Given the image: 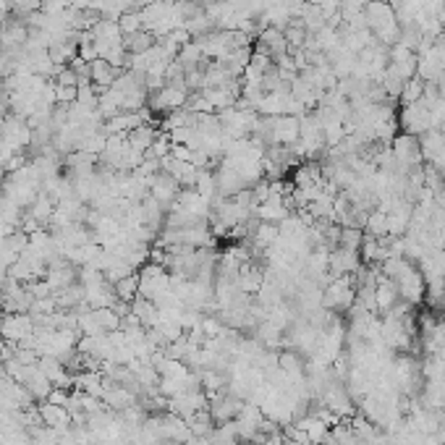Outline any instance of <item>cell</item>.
Segmentation results:
<instances>
[{"mask_svg":"<svg viewBox=\"0 0 445 445\" xmlns=\"http://www.w3.org/2000/svg\"><path fill=\"white\" fill-rule=\"evenodd\" d=\"M168 291H171V272L157 262H147L139 270V296L157 302Z\"/></svg>","mask_w":445,"mask_h":445,"instance_id":"1","label":"cell"},{"mask_svg":"<svg viewBox=\"0 0 445 445\" xmlns=\"http://www.w3.org/2000/svg\"><path fill=\"white\" fill-rule=\"evenodd\" d=\"M354 299H357L354 278L351 275H341V278L327 283V291L322 293V306L325 309H351Z\"/></svg>","mask_w":445,"mask_h":445,"instance_id":"2","label":"cell"},{"mask_svg":"<svg viewBox=\"0 0 445 445\" xmlns=\"http://www.w3.org/2000/svg\"><path fill=\"white\" fill-rule=\"evenodd\" d=\"M34 333L32 315H3L0 317V338L8 343H22L26 336Z\"/></svg>","mask_w":445,"mask_h":445,"instance_id":"3","label":"cell"},{"mask_svg":"<svg viewBox=\"0 0 445 445\" xmlns=\"http://www.w3.org/2000/svg\"><path fill=\"white\" fill-rule=\"evenodd\" d=\"M393 157L398 160L403 171H412L416 165H422V147H419V139H414L412 134H403V136H396L393 141Z\"/></svg>","mask_w":445,"mask_h":445,"instance_id":"4","label":"cell"},{"mask_svg":"<svg viewBox=\"0 0 445 445\" xmlns=\"http://www.w3.org/2000/svg\"><path fill=\"white\" fill-rule=\"evenodd\" d=\"M171 210H178V212H186V215L207 220V217H210V199H205L196 189H181Z\"/></svg>","mask_w":445,"mask_h":445,"instance_id":"5","label":"cell"},{"mask_svg":"<svg viewBox=\"0 0 445 445\" xmlns=\"http://www.w3.org/2000/svg\"><path fill=\"white\" fill-rule=\"evenodd\" d=\"M178 192H181V184L171 173H165V171H160V173H155L150 178V194L163 207H173Z\"/></svg>","mask_w":445,"mask_h":445,"instance_id":"6","label":"cell"},{"mask_svg":"<svg viewBox=\"0 0 445 445\" xmlns=\"http://www.w3.org/2000/svg\"><path fill=\"white\" fill-rule=\"evenodd\" d=\"M288 199L286 196H275L270 194L265 202H260L257 205V210H254V215L260 217L262 223H272V226H281L283 220L288 217Z\"/></svg>","mask_w":445,"mask_h":445,"instance_id":"7","label":"cell"},{"mask_svg":"<svg viewBox=\"0 0 445 445\" xmlns=\"http://www.w3.org/2000/svg\"><path fill=\"white\" fill-rule=\"evenodd\" d=\"M37 409H40V416H42L45 427H53L55 432H63L68 427H74V424H71V414H68L65 406H55V403L50 401H42Z\"/></svg>","mask_w":445,"mask_h":445,"instance_id":"8","label":"cell"},{"mask_svg":"<svg viewBox=\"0 0 445 445\" xmlns=\"http://www.w3.org/2000/svg\"><path fill=\"white\" fill-rule=\"evenodd\" d=\"M398 304V288L391 278H380L377 286H375V309L388 315L393 306Z\"/></svg>","mask_w":445,"mask_h":445,"instance_id":"9","label":"cell"},{"mask_svg":"<svg viewBox=\"0 0 445 445\" xmlns=\"http://www.w3.org/2000/svg\"><path fill=\"white\" fill-rule=\"evenodd\" d=\"M299 427L304 430L306 435H309V443L312 445H325L327 440H330V430H327V424L320 419V416H315V414H309V416H302L299 419Z\"/></svg>","mask_w":445,"mask_h":445,"instance_id":"10","label":"cell"},{"mask_svg":"<svg viewBox=\"0 0 445 445\" xmlns=\"http://www.w3.org/2000/svg\"><path fill=\"white\" fill-rule=\"evenodd\" d=\"M131 312L139 317V322L144 327H155L157 325V320H160V309L155 302L150 299H144V296H136L134 302H131Z\"/></svg>","mask_w":445,"mask_h":445,"instance_id":"11","label":"cell"},{"mask_svg":"<svg viewBox=\"0 0 445 445\" xmlns=\"http://www.w3.org/2000/svg\"><path fill=\"white\" fill-rule=\"evenodd\" d=\"M186 424H189L192 435H196V437H210L212 430H215V419H212L210 409H199L192 416H186Z\"/></svg>","mask_w":445,"mask_h":445,"instance_id":"12","label":"cell"},{"mask_svg":"<svg viewBox=\"0 0 445 445\" xmlns=\"http://www.w3.org/2000/svg\"><path fill=\"white\" fill-rule=\"evenodd\" d=\"M278 236H281V231H278V226H272V223H262L260 220V223L251 228V239H254V244L265 251L270 249V247H275Z\"/></svg>","mask_w":445,"mask_h":445,"instance_id":"13","label":"cell"},{"mask_svg":"<svg viewBox=\"0 0 445 445\" xmlns=\"http://www.w3.org/2000/svg\"><path fill=\"white\" fill-rule=\"evenodd\" d=\"M155 139H157V134H155V129L153 126H147V123H141L139 129L129 131V147H134V150L141 155L153 147Z\"/></svg>","mask_w":445,"mask_h":445,"instance_id":"14","label":"cell"},{"mask_svg":"<svg viewBox=\"0 0 445 445\" xmlns=\"http://www.w3.org/2000/svg\"><path fill=\"white\" fill-rule=\"evenodd\" d=\"M116 296H118V302L131 304V302L139 296V275L134 272V275H129V278H123V281L116 283Z\"/></svg>","mask_w":445,"mask_h":445,"instance_id":"15","label":"cell"},{"mask_svg":"<svg viewBox=\"0 0 445 445\" xmlns=\"http://www.w3.org/2000/svg\"><path fill=\"white\" fill-rule=\"evenodd\" d=\"M364 233L367 236H375V239H382V236H388V215H382V212H369L367 215V223H364Z\"/></svg>","mask_w":445,"mask_h":445,"instance_id":"16","label":"cell"},{"mask_svg":"<svg viewBox=\"0 0 445 445\" xmlns=\"http://www.w3.org/2000/svg\"><path fill=\"white\" fill-rule=\"evenodd\" d=\"M95 315H97V322H100V327H102L105 333H116V330H120V317L116 315L110 306L95 309Z\"/></svg>","mask_w":445,"mask_h":445,"instance_id":"17","label":"cell"},{"mask_svg":"<svg viewBox=\"0 0 445 445\" xmlns=\"http://www.w3.org/2000/svg\"><path fill=\"white\" fill-rule=\"evenodd\" d=\"M361 241H364V228H341V244L338 247H346V249H357L361 247Z\"/></svg>","mask_w":445,"mask_h":445,"instance_id":"18","label":"cell"},{"mask_svg":"<svg viewBox=\"0 0 445 445\" xmlns=\"http://www.w3.org/2000/svg\"><path fill=\"white\" fill-rule=\"evenodd\" d=\"M141 13H123V16H120L118 19V26H120V32L126 34V37H129V34H136L139 32V26H141Z\"/></svg>","mask_w":445,"mask_h":445,"instance_id":"19","label":"cell"},{"mask_svg":"<svg viewBox=\"0 0 445 445\" xmlns=\"http://www.w3.org/2000/svg\"><path fill=\"white\" fill-rule=\"evenodd\" d=\"M443 306H445V296H443Z\"/></svg>","mask_w":445,"mask_h":445,"instance_id":"20","label":"cell"}]
</instances>
